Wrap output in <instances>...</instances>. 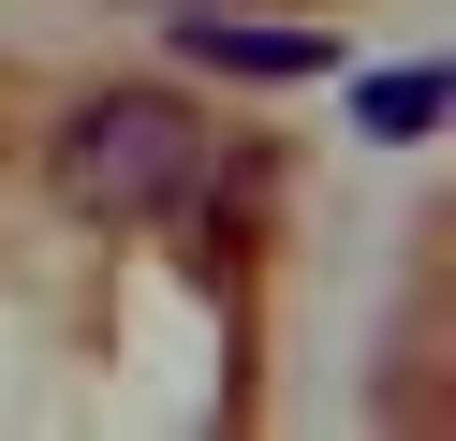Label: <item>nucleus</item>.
I'll return each mask as SVG.
<instances>
[{"label":"nucleus","mask_w":456,"mask_h":441,"mask_svg":"<svg viewBox=\"0 0 456 441\" xmlns=\"http://www.w3.org/2000/svg\"><path fill=\"white\" fill-rule=\"evenodd\" d=\"M177 45L207 74H250V88H295V74H338L324 29H250V15H177Z\"/></svg>","instance_id":"f03ea898"},{"label":"nucleus","mask_w":456,"mask_h":441,"mask_svg":"<svg viewBox=\"0 0 456 441\" xmlns=\"http://www.w3.org/2000/svg\"><path fill=\"white\" fill-rule=\"evenodd\" d=\"M442 103H456V74H442V59H412V74H368V133H383V147L442 133Z\"/></svg>","instance_id":"7ed1b4c3"},{"label":"nucleus","mask_w":456,"mask_h":441,"mask_svg":"<svg viewBox=\"0 0 456 441\" xmlns=\"http://www.w3.org/2000/svg\"><path fill=\"white\" fill-rule=\"evenodd\" d=\"M45 192H60L74 221H162V206L207 192V118H191L177 88H89V103H60V133H45Z\"/></svg>","instance_id":"f257e3e1"}]
</instances>
